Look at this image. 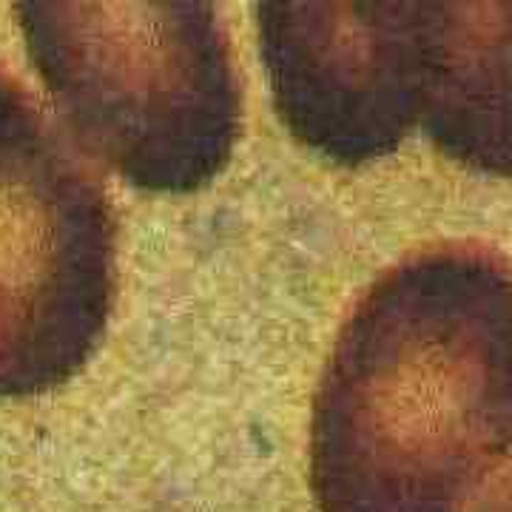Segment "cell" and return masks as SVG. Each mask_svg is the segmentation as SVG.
Listing matches in <instances>:
<instances>
[{
    "label": "cell",
    "instance_id": "cell-1",
    "mask_svg": "<svg viewBox=\"0 0 512 512\" xmlns=\"http://www.w3.org/2000/svg\"><path fill=\"white\" fill-rule=\"evenodd\" d=\"M512 456V262L399 259L345 316L313 393L316 512H464Z\"/></svg>",
    "mask_w": 512,
    "mask_h": 512
},
{
    "label": "cell",
    "instance_id": "cell-2",
    "mask_svg": "<svg viewBox=\"0 0 512 512\" xmlns=\"http://www.w3.org/2000/svg\"><path fill=\"white\" fill-rule=\"evenodd\" d=\"M26 55L83 154L143 194L185 197L228 168L242 83L208 0H20Z\"/></svg>",
    "mask_w": 512,
    "mask_h": 512
},
{
    "label": "cell",
    "instance_id": "cell-3",
    "mask_svg": "<svg viewBox=\"0 0 512 512\" xmlns=\"http://www.w3.org/2000/svg\"><path fill=\"white\" fill-rule=\"evenodd\" d=\"M83 151L0 72V399H35L92 362L117 302L120 228Z\"/></svg>",
    "mask_w": 512,
    "mask_h": 512
},
{
    "label": "cell",
    "instance_id": "cell-4",
    "mask_svg": "<svg viewBox=\"0 0 512 512\" xmlns=\"http://www.w3.org/2000/svg\"><path fill=\"white\" fill-rule=\"evenodd\" d=\"M259 55L279 123L342 168L396 154L419 128L416 3H256Z\"/></svg>",
    "mask_w": 512,
    "mask_h": 512
},
{
    "label": "cell",
    "instance_id": "cell-5",
    "mask_svg": "<svg viewBox=\"0 0 512 512\" xmlns=\"http://www.w3.org/2000/svg\"><path fill=\"white\" fill-rule=\"evenodd\" d=\"M416 111L439 154L512 180V3H416Z\"/></svg>",
    "mask_w": 512,
    "mask_h": 512
},
{
    "label": "cell",
    "instance_id": "cell-6",
    "mask_svg": "<svg viewBox=\"0 0 512 512\" xmlns=\"http://www.w3.org/2000/svg\"><path fill=\"white\" fill-rule=\"evenodd\" d=\"M481 512H512V476H507L498 484V490L487 498Z\"/></svg>",
    "mask_w": 512,
    "mask_h": 512
}]
</instances>
